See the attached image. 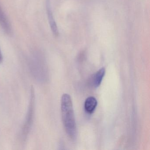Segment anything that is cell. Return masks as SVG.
I'll return each instance as SVG.
<instances>
[{"label": "cell", "instance_id": "1", "mask_svg": "<svg viewBox=\"0 0 150 150\" xmlns=\"http://www.w3.org/2000/svg\"><path fill=\"white\" fill-rule=\"evenodd\" d=\"M61 110L63 124L68 137L72 139L77 137V128L71 98L64 94L61 97Z\"/></svg>", "mask_w": 150, "mask_h": 150}, {"label": "cell", "instance_id": "2", "mask_svg": "<svg viewBox=\"0 0 150 150\" xmlns=\"http://www.w3.org/2000/svg\"><path fill=\"white\" fill-rule=\"evenodd\" d=\"M34 88L31 87V92H30V99L29 106L28 110L26 117V122H25L23 129V137H26L30 129L31 128L33 117H34V112H35V94Z\"/></svg>", "mask_w": 150, "mask_h": 150}, {"label": "cell", "instance_id": "3", "mask_svg": "<svg viewBox=\"0 0 150 150\" xmlns=\"http://www.w3.org/2000/svg\"><path fill=\"white\" fill-rule=\"evenodd\" d=\"M0 26L8 35H11L13 33L12 26L6 14L0 6Z\"/></svg>", "mask_w": 150, "mask_h": 150}, {"label": "cell", "instance_id": "4", "mask_svg": "<svg viewBox=\"0 0 150 150\" xmlns=\"http://www.w3.org/2000/svg\"><path fill=\"white\" fill-rule=\"evenodd\" d=\"M97 105V101L93 96H89L86 99L85 102V109L88 114H92Z\"/></svg>", "mask_w": 150, "mask_h": 150}, {"label": "cell", "instance_id": "5", "mask_svg": "<svg viewBox=\"0 0 150 150\" xmlns=\"http://www.w3.org/2000/svg\"><path fill=\"white\" fill-rule=\"evenodd\" d=\"M105 74V68L102 67L94 75L92 79V84L94 87L97 88L100 86Z\"/></svg>", "mask_w": 150, "mask_h": 150}, {"label": "cell", "instance_id": "6", "mask_svg": "<svg viewBox=\"0 0 150 150\" xmlns=\"http://www.w3.org/2000/svg\"><path fill=\"white\" fill-rule=\"evenodd\" d=\"M3 55H2V52H1V48H0V64L2 63V61H3Z\"/></svg>", "mask_w": 150, "mask_h": 150}]
</instances>
